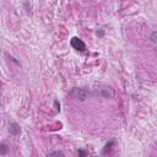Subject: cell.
I'll use <instances>...</instances> for the list:
<instances>
[{
  "label": "cell",
  "instance_id": "1",
  "mask_svg": "<svg viewBox=\"0 0 157 157\" xmlns=\"http://www.w3.org/2000/svg\"><path fill=\"white\" fill-rule=\"evenodd\" d=\"M69 96H70L71 98H75V99L85 101V99L90 96V92H88V90H86V88L75 87V88H72V90L69 92Z\"/></svg>",
  "mask_w": 157,
  "mask_h": 157
},
{
  "label": "cell",
  "instance_id": "2",
  "mask_svg": "<svg viewBox=\"0 0 157 157\" xmlns=\"http://www.w3.org/2000/svg\"><path fill=\"white\" fill-rule=\"evenodd\" d=\"M70 44H71V47H72L74 49L80 50V52H83V50L86 49V44L83 43V40H81V39H80V38H77V37L71 38Z\"/></svg>",
  "mask_w": 157,
  "mask_h": 157
},
{
  "label": "cell",
  "instance_id": "3",
  "mask_svg": "<svg viewBox=\"0 0 157 157\" xmlns=\"http://www.w3.org/2000/svg\"><path fill=\"white\" fill-rule=\"evenodd\" d=\"M9 131H10V134H11V135L17 136V135H20V134H21V128H20V125H18L17 123L11 121V123L9 124Z\"/></svg>",
  "mask_w": 157,
  "mask_h": 157
},
{
  "label": "cell",
  "instance_id": "4",
  "mask_svg": "<svg viewBox=\"0 0 157 157\" xmlns=\"http://www.w3.org/2000/svg\"><path fill=\"white\" fill-rule=\"evenodd\" d=\"M114 144H115V142H114L113 140H110L109 142H107V144L104 145V147H103V151H102V153H107V152H109V151L112 150V147L114 146Z\"/></svg>",
  "mask_w": 157,
  "mask_h": 157
},
{
  "label": "cell",
  "instance_id": "5",
  "mask_svg": "<svg viewBox=\"0 0 157 157\" xmlns=\"http://www.w3.org/2000/svg\"><path fill=\"white\" fill-rule=\"evenodd\" d=\"M6 152H7V146L5 144H0V156L6 155Z\"/></svg>",
  "mask_w": 157,
  "mask_h": 157
},
{
  "label": "cell",
  "instance_id": "6",
  "mask_svg": "<svg viewBox=\"0 0 157 157\" xmlns=\"http://www.w3.org/2000/svg\"><path fill=\"white\" fill-rule=\"evenodd\" d=\"M150 39H151V42H153V43H156V42H157V31H155V32H152V33H151Z\"/></svg>",
  "mask_w": 157,
  "mask_h": 157
},
{
  "label": "cell",
  "instance_id": "7",
  "mask_svg": "<svg viewBox=\"0 0 157 157\" xmlns=\"http://www.w3.org/2000/svg\"><path fill=\"white\" fill-rule=\"evenodd\" d=\"M49 156H64V153L61 151H54V152H50Z\"/></svg>",
  "mask_w": 157,
  "mask_h": 157
},
{
  "label": "cell",
  "instance_id": "8",
  "mask_svg": "<svg viewBox=\"0 0 157 157\" xmlns=\"http://www.w3.org/2000/svg\"><path fill=\"white\" fill-rule=\"evenodd\" d=\"M54 105H55V110L59 112V110H60V104H59L58 101H54Z\"/></svg>",
  "mask_w": 157,
  "mask_h": 157
},
{
  "label": "cell",
  "instance_id": "9",
  "mask_svg": "<svg viewBox=\"0 0 157 157\" xmlns=\"http://www.w3.org/2000/svg\"><path fill=\"white\" fill-rule=\"evenodd\" d=\"M80 156H86V152L83 151V150H78V152H77Z\"/></svg>",
  "mask_w": 157,
  "mask_h": 157
},
{
  "label": "cell",
  "instance_id": "10",
  "mask_svg": "<svg viewBox=\"0 0 157 157\" xmlns=\"http://www.w3.org/2000/svg\"><path fill=\"white\" fill-rule=\"evenodd\" d=\"M156 52H157V48H156Z\"/></svg>",
  "mask_w": 157,
  "mask_h": 157
}]
</instances>
